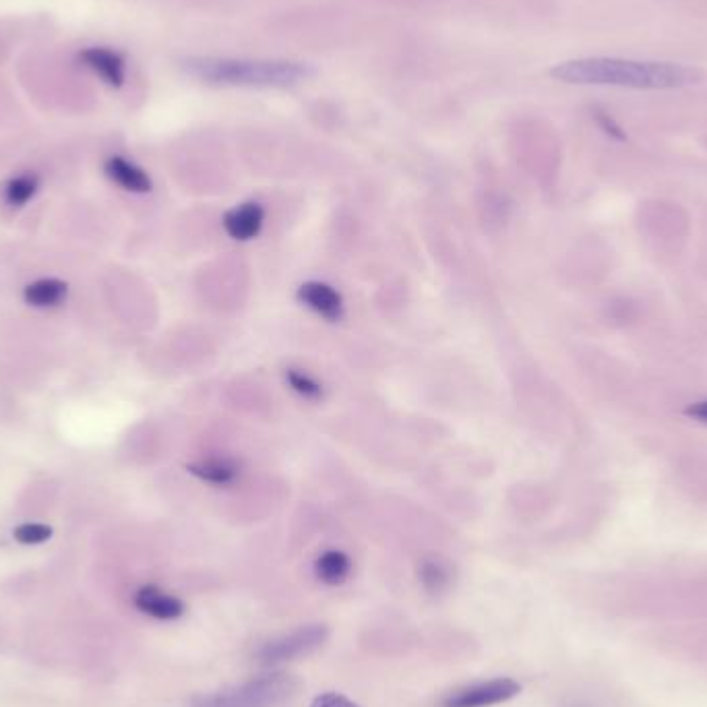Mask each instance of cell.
<instances>
[{"instance_id":"44dd1931","label":"cell","mask_w":707,"mask_h":707,"mask_svg":"<svg viewBox=\"0 0 707 707\" xmlns=\"http://www.w3.org/2000/svg\"><path fill=\"white\" fill-rule=\"evenodd\" d=\"M596 122H598V127L608 135V137H612V139H619V141H625L627 137H625V133H623V129H621V125H619V122L617 120H614L608 112H600V110H596Z\"/></svg>"},{"instance_id":"30bf717a","label":"cell","mask_w":707,"mask_h":707,"mask_svg":"<svg viewBox=\"0 0 707 707\" xmlns=\"http://www.w3.org/2000/svg\"><path fill=\"white\" fill-rule=\"evenodd\" d=\"M81 60L83 63L94 71L106 85L118 89L125 85L127 79V63L125 56L116 50L110 48H85L81 52Z\"/></svg>"},{"instance_id":"8992f818","label":"cell","mask_w":707,"mask_h":707,"mask_svg":"<svg viewBox=\"0 0 707 707\" xmlns=\"http://www.w3.org/2000/svg\"><path fill=\"white\" fill-rule=\"evenodd\" d=\"M519 691L521 685L517 681L501 676V679L480 681L451 691L441 701V707H493L513 699L519 695Z\"/></svg>"},{"instance_id":"7a4b0ae2","label":"cell","mask_w":707,"mask_h":707,"mask_svg":"<svg viewBox=\"0 0 707 707\" xmlns=\"http://www.w3.org/2000/svg\"><path fill=\"white\" fill-rule=\"evenodd\" d=\"M189 77L224 87H292L309 81L315 69L298 60L191 56L182 63Z\"/></svg>"},{"instance_id":"3957f363","label":"cell","mask_w":707,"mask_h":707,"mask_svg":"<svg viewBox=\"0 0 707 707\" xmlns=\"http://www.w3.org/2000/svg\"><path fill=\"white\" fill-rule=\"evenodd\" d=\"M612 610L621 621L689 625L707 623V583L643 586L619 592Z\"/></svg>"},{"instance_id":"9c48e42d","label":"cell","mask_w":707,"mask_h":707,"mask_svg":"<svg viewBox=\"0 0 707 707\" xmlns=\"http://www.w3.org/2000/svg\"><path fill=\"white\" fill-rule=\"evenodd\" d=\"M263 224H265V209L257 201H247L242 205H236L234 209H230L224 215V220H222L226 234L238 242H249V240L257 238Z\"/></svg>"},{"instance_id":"4fadbf2b","label":"cell","mask_w":707,"mask_h":707,"mask_svg":"<svg viewBox=\"0 0 707 707\" xmlns=\"http://www.w3.org/2000/svg\"><path fill=\"white\" fill-rule=\"evenodd\" d=\"M106 174L125 191H131V193H149L151 191V178L147 176V172L125 158H118V156L110 158L106 162Z\"/></svg>"},{"instance_id":"d6986e66","label":"cell","mask_w":707,"mask_h":707,"mask_svg":"<svg viewBox=\"0 0 707 707\" xmlns=\"http://www.w3.org/2000/svg\"><path fill=\"white\" fill-rule=\"evenodd\" d=\"M50 536H52V528L44 524H23L15 528V540L21 544H42L50 540Z\"/></svg>"},{"instance_id":"7c38bea8","label":"cell","mask_w":707,"mask_h":707,"mask_svg":"<svg viewBox=\"0 0 707 707\" xmlns=\"http://www.w3.org/2000/svg\"><path fill=\"white\" fill-rule=\"evenodd\" d=\"M189 472L201 482L213 486H228L240 476V466L230 457H207L189 464Z\"/></svg>"},{"instance_id":"ac0fdd59","label":"cell","mask_w":707,"mask_h":707,"mask_svg":"<svg viewBox=\"0 0 707 707\" xmlns=\"http://www.w3.org/2000/svg\"><path fill=\"white\" fill-rule=\"evenodd\" d=\"M38 191V178L36 176H17L9 182V187H7V201L11 205H25L29 199H32Z\"/></svg>"},{"instance_id":"5b68a950","label":"cell","mask_w":707,"mask_h":707,"mask_svg":"<svg viewBox=\"0 0 707 707\" xmlns=\"http://www.w3.org/2000/svg\"><path fill=\"white\" fill-rule=\"evenodd\" d=\"M327 639H329V629L325 625L319 623L304 625L294 629L292 633L267 641L259 650L257 658L263 666H278L313 654Z\"/></svg>"},{"instance_id":"6da1fadb","label":"cell","mask_w":707,"mask_h":707,"mask_svg":"<svg viewBox=\"0 0 707 707\" xmlns=\"http://www.w3.org/2000/svg\"><path fill=\"white\" fill-rule=\"evenodd\" d=\"M548 75L569 85L621 87L639 91L685 89L703 79V73L691 65L621 56H586L565 60V63L552 67Z\"/></svg>"},{"instance_id":"ffe728a7","label":"cell","mask_w":707,"mask_h":707,"mask_svg":"<svg viewBox=\"0 0 707 707\" xmlns=\"http://www.w3.org/2000/svg\"><path fill=\"white\" fill-rule=\"evenodd\" d=\"M311 707H360L358 703H354L352 699H348L346 695L342 693H333V691H327V693H321L313 699Z\"/></svg>"},{"instance_id":"9a60e30c","label":"cell","mask_w":707,"mask_h":707,"mask_svg":"<svg viewBox=\"0 0 707 707\" xmlns=\"http://www.w3.org/2000/svg\"><path fill=\"white\" fill-rule=\"evenodd\" d=\"M67 290V284L60 280H40L25 288V300L27 304L44 309V306H56L63 302L67 298Z\"/></svg>"},{"instance_id":"5bb4252c","label":"cell","mask_w":707,"mask_h":707,"mask_svg":"<svg viewBox=\"0 0 707 707\" xmlns=\"http://www.w3.org/2000/svg\"><path fill=\"white\" fill-rule=\"evenodd\" d=\"M352 573V561L342 550H325L315 561V575L325 586H342Z\"/></svg>"},{"instance_id":"2e32d148","label":"cell","mask_w":707,"mask_h":707,"mask_svg":"<svg viewBox=\"0 0 707 707\" xmlns=\"http://www.w3.org/2000/svg\"><path fill=\"white\" fill-rule=\"evenodd\" d=\"M420 581L426 592L441 594L451 583V571L445 563L437 559H426L420 565Z\"/></svg>"},{"instance_id":"e0dca14e","label":"cell","mask_w":707,"mask_h":707,"mask_svg":"<svg viewBox=\"0 0 707 707\" xmlns=\"http://www.w3.org/2000/svg\"><path fill=\"white\" fill-rule=\"evenodd\" d=\"M286 383L294 393H298L304 399H321L323 397L321 383L315 377H311L309 373L298 371V368H288Z\"/></svg>"},{"instance_id":"7402d4cb","label":"cell","mask_w":707,"mask_h":707,"mask_svg":"<svg viewBox=\"0 0 707 707\" xmlns=\"http://www.w3.org/2000/svg\"><path fill=\"white\" fill-rule=\"evenodd\" d=\"M685 414H687L689 418L701 422V424H707V399H701V402L691 404V406L685 410Z\"/></svg>"},{"instance_id":"8fae6325","label":"cell","mask_w":707,"mask_h":707,"mask_svg":"<svg viewBox=\"0 0 707 707\" xmlns=\"http://www.w3.org/2000/svg\"><path fill=\"white\" fill-rule=\"evenodd\" d=\"M135 606L158 621H174L184 614V602L156 586H143L135 594Z\"/></svg>"},{"instance_id":"52a82bcc","label":"cell","mask_w":707,"mask_h":707,"mask_svg":"<svg viewBox=\"0 0 707 707\" xmlns=\"http://www.w3.org/2000/svg\"><path fill=\"white\" fill-rule=\"evenodd\" d=\"M658 641L674 656L707 668V623L670 625V629H666Z\"/></svg>"},{"instance_id":"277c9868","label":"cell","mask_w":707,"mask_h":707,"mask_svg":"<svg viewBox=\"0 0 707 707\" xmlns=\"http://www.w3.org/2000/svg\"><path fill=\"white\" fill-rule=\"evenodd\" d=\"M296 689L292 676L284 672H267L255 679L201 695L191 701V707H275L284 703Z\"/></svg>"},{"instance_id":"ba28073f","label":"cell","mask_w":707,"mask_h":707,"mask_svg":"<svg viewBox=\"0 0 707 707\" xmlns=\"http://www.w3.org/2000/svg\"><path fill=\"white\" fill-rule=\"evenodd\" d=\"M298 300L325 321H340L344 315V298L325 282H306L298 288Z\"/></svg>"}]
</instances>
